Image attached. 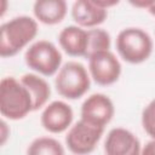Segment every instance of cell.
Here are the masks:
<instances>
[{
  "mask_svg": "<svg viewBox=\"0 0 155 155\" xmlns=\"http://www.w3.org/2000/svg\"><path fill=\"white\" fill-rule=\"evenodd\" d=\"M39 27L36 19L29 16H17L0 27V56L13 57L31 42Z\"/></svg>",
  "mask_w": 155,
  "mask_h": 155,
  "instance_id": "cell-1",
  "label": "cell"
},
{
  "mask_svg": "<svg viewBox=\"0 0 155 155\" xmlns=\"http://www.w3.org/2000/svg\"><path fill=\"white\" fill-rule=\"evenodd\" d=\"M33 109V99L27 87L13 76L0 81V113L4 119L21 120Z\"/></svg>",
  "mask_w": 155,
  "mask_h": 155,
  "instance_id": "cell-2",
  "label": "cell"
},
{
  "mask_svg": "<svg viewBox=\"0 0 155 155\" xmlns=\"http://www.w3.org/2000/svg\"><path fill=\"white\" fill-rule=\"evenodd\" d=\"M116 51L127 63L140 64L153 53V39L142 28L128 27L119 31L116 36Z\"/></svg>",
  "mask_w": 155,
  "mask_h": 155,
  "instance_id": "cell-3",
  "label": "cell"
},
{
  "mask_svg": "<svg viewBox=\"0 0 155 155\" xmlns=\"http://www.w3.org/2000/svg\"><path fill=\"white\" fill-rule=\"evenodd\" d=\"M91 86L88 69L76 61L64 63L54 78V87L65 99H79L87 93Z\"/></svg>",
  "mask_w": 155,
  "mask_h": 155,
  "instance_id": "cell-4",
  "label": "cell"
},
{
  "mask_svg": "<svg viewBox=\"0 0 155 155\" xmlns=\"http://www.w3.org/2000/svg\"><path fill=\"white\" fill-rule=\"evenodd\" d=\"M62 58L59 48L48 40L35 41L24 53L25 64L44 76H52L58 73L62 67Z\"/></svg>",
  "mask_w": 155,
  "mask_h": 155,
  "instance_id": "cell-5",
  "label": "cell"
},
{
  "mask_svg": "<svg viewBox=\"0 0 155 155\" xmlns=\"http://www.w3.org/2000/svg\"><path fill=\"white\" fill-rule=\"evenodd\" d=\"M104 128L93 126L84 120H79L68 130L65 145L74 155H88L99 143Z\"/></svg>",
  "mask_w": 155,
  "mask_h": 155,
  "instance_id": "cell-6",
  "label": "cell"
},
{
  "mask_svg": "<svg viewBox=\"0 0 155 155\" xmlns=\"http://www.w3.org/2000/svg\"><path fill=\"white\" fill-rule=\"evenodd\" d=\"M88 73L96 84L109 86L119 80L121 63L110 50L98 52L88 58Z\"/></svg>",
  "mask_w": 155,
  "mask_h": 155,
  "instance_id": "cell-7",
  "label": "cell"
},
{
  "mask_svg": "<svg viewBox=\"0 0 155 155\" xmlns=\"http://www.w3.org/2000/svg\"><path fill=\"white\" fill-rule=\"evenodd\" d=\"M115 113V107L113 101L104 93H92L81 104V120L105 128V126L111 121Z\"/></svg>",
  "mask_w": 155,
  "mask_h": 155,
  "instance_id": "cell-8",
  "label": "cell"
},
{
  "mask_svg": "<svg viewBox=\"0 0 155 155\" xmlns=\"http://www.w3.org/2000/svg\"><path fill=\"white\" fill-rule=\"evenodd\" d=\"M73 119L74 111L68 103L63 101H53L44 108L40 122L50 133H62L70 128Z\"/></svg>",
  "mask_w": 155,
  "mask_h": 155,
  "instance_id": "cell-9",
  "label": "cell"
},
{
  "mask_svg": "<svg viewBox=\"0 0 155 155\" xmlns=\"http://www.w3.org/2000/svg\"><path fill=\"white\" fill-rule=\"evenodd\" d=\"M140 142L131 131L115 127L109 131L104 140L105 155H140Z\"/></svg>",
  "mask_w": 155,
  "mask_h": 155,
  "instance_id": "cell-10",
  "label": "cell"
},
{
  "mask_svg": "<svg viewBox=\"0 0 155 155\" xmlns=\"http://www.w3.org/2000/svg\"><path fill=\"white\" fill-rule=\"evenodd\" d=\"M107 17L108 10L98 6L94 0H76L71 5V18L81 28H98Z\"/></svg>",
  "mask_w": 155,
  "mask_h": 155,
  "instance_id": "cell-11",
  "label": "cell"
},
{
  "mask_svg": "<svg viewBox=\"0 0 155 155\" xmlns=\"http://www.w3.org/2000/svg\"><path fill=\"white\" fill-rule=\"evenodd\" d=\"M61 48L71 57H85L87 53V29L79 25H68L58 34Z\"/></svg>",
  "mask_w": 155,
  "mask_h": 155,
  "instance_id": "cell-12",
  "label": "cell"
},
{
  "mask_svg": "<svg viewBox=\"0 0 155 155\" xmlns=\"http://www.w3.org/2000/svg\"><path fill=\"white\" fill-rule=\"evenodd\" d=\"M68 12V5L64 0H38L33 5L35 19L46 25L61 23Z\"/></svg>",
  "mask_w": 155,
  "mask_h": 155,
  "instance_id": "cell-13",
  "label": "cell"
},
{
  "mask_svg": "<svg viewBox=\"0 0 155 155\" xmlns=\"http://www.w3.org/2000/svg\"><path fill=\"white\" fill-rule=\"evenodd\" d=\"M19 81L27 87L33 99V109L39 110L45 107L51 97V87L48 82L38 74L27 73L19 78Z\"/></svg>",
  "mask_w": 155,
  "mask_h": 155,
  "instance_id": "cell-14",
  "label": "cell"
},
{
  "mask_svg": "<svg viewBox=\"0 0 155 155\" xmlns=\"http://www.w3.org/2000/svg\"><path fill=\"white\" fill-rule=\"evenodd\" d=\"M27 155H65L64 147L52 137H38L27 149Z\"/></svg>",
  "mask_w": 155,
  "mask_h": 155,
  "instance_id": "cell-15",
  "label": "cell"
},
{
  "mask_svg": "<svg viewBox=\"0 0 155 155\" xmlns=\"http://www.w3.org/2000/svg\"><path fill=\"white\" fill-rule=\"evenodd\" d=\"M87 36H88V44H87V53L86 58L88 59L91 56L103 52V51H109L110 45H111V38L109 33L102 28H93V29H87Z\"/></svg>",
  "mask_w": 155,
  "mask_h": 155,
  "instance_id": "cell-16",
  "label": "cell"
},
{
  "mask_svg": "<svg viewBox=\"0 0 155 155\" xmlns=\"http://www.w3.org/2000/svg\"><path fill=\"white\" fill-rule=\"evenodd\" d=\"M142 126L144 132L151 139H155V98L142 111Z\"/></svg>",
  "mask_w": 155,
  "mask_h": 155,
  "instance_id": "cell-17",
  "label": "cell"
},
{
  "mask_svg": "<svg viewBox=\"0 0 155 155\" xmlns=\"http://www.w3.org/2000/svg\"><path fill=\"white\" fill-rule=\"evenodd\" d=\"M140 155H155V139L145 143V145L140 150Z\"/></svg>",
  "mask_w": 155,
  "mask_h": 155,
  "instance_id": "cell-18",
  "label": "cell"
},
{
  "mask_svg": "<svg viewBox=\"0 0 155 155\" xmlns=\"http://www.w3.org/2000/svg\"><path fill=\"white\" fill-rule=\"evenodd\" d=\"M94 1H96V4L98 6H101V7L105 8V10H108L109 7H113V6L119 4V1H108V0H94Z\"/></svg>",
  "mask_w": 155,
  "mask_h": 155,
  "instance_id": "cell-19",
  "label": "cell"
},
{
  "mask_svg": "<svg viewBox=\"0 0 155 155\" xmlns=\"http://www.w3.org/2000/svg\"><path fill=\"white\" fill-rule=\"evenodd\" d=\"M7 136H8V132H7V125L5 122V120L1 121V140H0V144L4 145L6 139H7Z\"/></svg>",
  "mask_w": 155,
  "mask_h": 155,
  "instance_id": "cell-20",
  "label": "cell"
},
{
  "mask_svg": "<svg viewBox=\"0 0 155 155\" xmlns=\"http://www.w3.org/2000/svg\"><path fill=\"white\" fill-rule=\"evenodd\" d=\"M147 11H148L150 15L155 16V0H151V2H150V5H149V7L147 8Z\"/></svg>",
  "mask_w": 155,
  "mask_h": 155,
  "instance_id": "cell-21",
  "label": "cell"
}]
</instances>
